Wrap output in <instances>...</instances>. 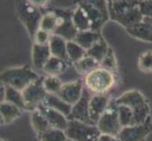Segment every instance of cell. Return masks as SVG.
I'll list each match as a JSON object with an SVG mask.
<instances>
[{
    "mask_svg": "<svg viewBox=\"0 0 152 141\" xmlns=\"http://www.w3.org/2000/svg\"><path fill=\"white\" fill-rule=\"evenodd\" d=\"M41 141H67V135L64 131L55 128H50L44 134L38 135Z\"/></svg>",
    "mask_w": 152,
    "mask_h": 141,
    "instance_id": "cell-31",
    "label": "cell"
},
{
    "mask_svg": "<svg viewBox=\"0 0 152 141\" xmlns=\"http://www.w3.org/2000/svg\"><path fill=\"white\" fill-rule=\"evenodd\" d=\"M67 141H72V140H70V139H68V140H67Z\"/></svg>",
    "mask_w": 152,
    "mask_h": 141,
    "instance_id": "cell-42",
    "label": "cell"
},
{
    "mask_svg": "<svg viewBox=\"0 0 152 141\" xmlns=\"http://www.w3.org/2000/svg\"><path fill=\"white\" fill-rule=\"evenodd\" d=\"M96 126L101 134H107L117 137L121 131L122 125L119 121L117 106L114 101H111L102 116L96 123Z\"/></svg>",
    "mask_w": 152,
    "mask_h": 141,
    "instance_id": "cell-9",
    "label": "cell"
},
{
    "mask_svg": "<svg viewBox=\"0 0 152 141\" xmlns=\"http://www.w3.org/2000/svg\"><path fill=\"white\" fill-rule=\"evenodd\" d=\"M2 124H5V123H4V121H3L2 116H1V115H0V125H2Z\"/></svg>",
    "mask_w": 152,
    "mask_h": 141,
    "instance_id": "cell-39",
    "label": "cell"
},
{
    "mask_svg": "<svg viewBox=\"0 0 152 141\" xmlns=\"http://www.w3.org/2000/svg\"><path fill=\"white\" fill-rule=\"evenodd\" d=\"M43 84L48 94H58L64 83L59 76L46 75L45 77H43Z\"/></svg>",
    "mask_w": 152,
    "mask_h": 141,
    "instance_id": "cell-30",
    "label": "cell"
},
{
    "mask_svg": "<svg viewBox=\"0 0 152 141\" xmlns=\"http://www.w3.org/2000/svg\"><path fill=\"white\" fill-rule=\"evenodd\" d=\"M5 102L12 103L18 106L22 110H28L27 104L25 103L23 93L18 90L12 87L6 86V92H5Z\"/></svg>",
    "mask_w": 152,
    "mask_h": 141,
    "instance_id": "cell-24",
    "label": "cell"
},
{
    "mask_svg": "<svg viewBox=\"0 0 152 141\" xmlns=\"http://www.w3.org/2000/svg\"><path fill=\"white\" fill-rule=\"evenodd\" d=\"M74 66L78 74L85 75L88 72H90L91 71L95 70L96 68L99 67V63L95 59L86 55L83 59L74 63Z\"/></svg>",
    "mask_w": 152,
    "mask_h": 141,
    "instance_id": "cell-28",
    "label": "cell"
},
{
    "mask_svg": "<svg viewBox=\"0 0 152 141\" xmlns=\"http://www.w3.org/2000/svg\"><path fill=\"white\" fill-rule=\"evenodd\" d=\"M57 14V24L53 34L60 36L65 40H74L77 37V29L73 23V12L74 9H54Z\"/></svg>",
    "mask_w": 152,
    "mask_h": 141,
    "instance_id": "cell-8",
    "label": "cell"
},
{
    "mask_svg": "<svg viewBox=\"0 0 152 141\" xmlns=\"http://www.w3.org/2000/svg\"><path fill=\"white\" fill-rule=\"evenodd\" d=\"M110 103H111V97L108 93L92 95L89 103V112H90V119L94 124L96 125L102 114L106 111Z\"/></svg>",
    "mask_w": 152,
    "mask_h": 141,
    "instance_id": "cell-14",
    "label": "cell"
},
{
    "mask_svg": "<svg viewBox=\"0 0 152 141\" xmlns=\"http://www.w3.org/2000/svg\"><path fill=\"white\" fill-rule=\"evenodd\" d=\"M97 141H119L117 137L112 134H101L99 135Z\"/></svg>",
    "mask_w": 152,
    "mask_h": 141,
    "instance_id": "cell-37",
    "label": "cell"
},
{
    "mask_svg": "<svg viewBox=\"0 0 152 141\" xmlns=\"http://www.w3.org/2000/svg\"><path fill=\"white\" fill-rule=\"evenodd\" d=\"M31 125H32L34 131L37 133L38 135L44 134L51 128L48 119H45L44 114L39 109L32 111V114H31Z\"/></svg>",
    "mask_w": 152,
    "mask_h": 141,
    "instance_id": "cell-25",
    "label": "cell"
},
{
    "mask_svg": "<svg viewBox=\"0 0 152 141\" xmlns=\"http://www.w3.org/2000/svg\"><path fill=\"white\" fill-rule=\"evenodd\" d=\"M139 4L140 0H112L109 2L110 19L125 28L132 27L144 19Z\"/></svg>",
    "mask_w": 152,
    "mask_h": 141,
    "instance_id": "cell-2",
    "label": "cell"
},
{
    "mask_svg": "<svg viewBox=\"0 0 152 141\" xmlns=\"http://www.w3.org/2000/svg\"><path fill=\"white\" fill-rule=\"evenodd\" d=\"M122 127L138 125L150 117L149 103L142 92L128 90L114 100Z\"/></svg>",
    "mask_w": 152,
    "mask_h": 141,
    "instance_id": "cell-1",
    "label": "cell"
},
{
    "mask_svg": "<svg viewBox=\"0 0 152 141\" xmlns=\"http://www.w3.org/2000/svg\"><path fill=\"white\" fill-rule=\"evenodd\" d=\"M42 104H44L45 106L50 107L52 109H54V110H57V111L62 113L67 118H69L70 114H71L72 106L69 103H65L64 100H61L57 94H48L45 100Z\"/></svg>",
    "mask_w": 152,
    "mask_h": 141,
    "instance_id": "cell-19",
    "label": "cell"
},
{
    "mask_svg": "<svg viewBox=\"0 0 152 141\" xmlns=\"http://www.w3.org/2000/svg\"><path fill=\"white\" fill-rule=\"evenodd\" d=\"M67 56L68 60L71 61L72 63H76L77 61L80 60L86 56V50L84 48L77 43L75 40H69L67 41Z\"/></svg>",
    "mask_w": 152,
    "mask_h": 141,
    "instance_id": "cell-27",
    "label": "cell"
},
{
    "mask_svg": "<svg viewBox=\"0 0 152 141\" xmlns=\"http://www.w3.org/2000/svg\"><path fill=\"white\" fill-rule=\"evenodd\" d=\"M102 68L110 70L112 72H116L117 71V61H116V57H115L114 52L112 48H109V51L106 55V56L104 57L103 60L100 62V65Z\"/></svg>",
    "mask_w": 152,
    "mask_h": 141,
    "instance_id": "cell-33",
    "label": "cell"
},
{
    "mask_svg": "<svg viewBox=\"0 0 152 141\" xmlns=\"http://www.w3.org/2000/svg\"><path fill=\"white\" fill-rule=\"evenodd\" d=\"M91 97L92 93L84 87L80 100L74 106H72L71 114L68 119H75V121L85 122L88 124H94L90 119V112H89V103H90Z\"/></svg>",
    "mask_w": 152,
    "mask_h": 141,
    "instance_id": "cell-12",
    "label": "cell"
},
{
    "mask_svg": "<svg viewBox=\"0 0 152 141\" xmlns=\"http://www.w3.org/2000/svg\"><path fill=\"white\" fill-rule=\"evenodd\" d=\"M111 1H112V0H111Z\"/></svg>",
    "mask_w": 152,
    "mask_h": 141,
    "instance_id": "cell-44",
    "label": "cell"
},
{
    "mask_svg": "<svg viewBox=\"0 0 152 141\" xmlns=\"http://www.w3.org/2000/svg\"><path fill=\"white\" fill-rule=\"evenodd\" d=\"M68 61L69 60H65L51 56V57L43 68V72L46 75L59 76L64 74L68 70V68H69V62Z\"/></svg>",
    "mask_w": 152,
    "mask_h": 141,
    "instance_id": "cell-17",
    "label": "cell"
},
{
    "mask_svg": "<svg viewBox=\"0 0 152 141\" xmlns=\"http://www.w3.org/2000/svg\"><path fill=\"white\" fill-rule=\"evenodd\" d=\"M25 103L27 104L28 111L36 110L45 100L48 96L45 88L43 84V77L29 84L25 90L22 91Z\"/></svg>",
    "mask_w": 152,
    "mask_h": 141,
    "instance_id": "cell-10",
    "label": "cell"
},
{
    "mask_svg": "<svg viewBox=\"0 0 152 141\" xmlns=\"http://www.w3.org/2000/svg\"><path fill=\"white\" fill-rule=\"evenodd\" d=\"M126 31L135 39L152 43V25L145 19L132 27L126 28Z\"/></svg>",
    "mask_w": 152,
    "mask_h": 141,
    "instance_id": "cell-16",
    "label": "cell"
},
{
    "mask_svg": "<svg viewBox=\"0 0 152 141\" xmlns=\"http://www.w3.org/2000/svg\"><path fill=\"white\" fill-rule=\"evenodd\" d=\"M140 1H144V0H140Z\"/></svg>",
    "mask_w": 152,
    "mask_h": 141,
    "instance_id": "cell-43",
    "label": "cell"
},
{
    "mask_svg": "<svg viewBox=\"0 0 152 141\" xmlns=\"http://www.w3.org/2000/svg\"><path fill=\"white\" fill-rule=\"evenodd\" d=\"M51 57V53L48 44H36L32 46V62L36 69L43 71L45 63Z\"/></svg>",
    "mask_w": 152,
    "mask_h": 141,
    "instance_id": "cell-18",
    "label": "cell"
},
{
    "mask_svg": "<svg viewBox=\"0 0 152 141\" xmlns=\"http://www.w3.org/2000/svg\"><path fill=\"white\" fill-rule=\"evenodd\" d=\"M110 47L108 46L107 43L105 41L103 37L99 40L96 43L94 44L90 49H88L86 52V55L95 59L99 65H100V62L103 60V59L106 56L108 51H109Z\"/></svg>",
    "mask_w": 152,
    "mask_h": 141,
    "instance_id": "cell-26",
    "label": "cell"
},
{
    "mask_svg": "<svg viewBox=\"0 0 152 141\" xmlns=\"http://www.w3.org/2000/svg\"><path fill=\"white\" fill-rule=\"evenodd\" d=\"M139 8L144 18H152V0L140 1Z\"/></svg>",
    "mask_w": 152,
    "mask_h": 141,
    "instance_id": "cell-35",
    "label": "cell"
},
{
    "mask_svg": "<svg viewBox=\"0 0 152 141\" xmlns=\"http://www.w3.org/2000/svg\"><path fill=\"white\" fill-rule=\"evenodd\" d=\"M107 1H108V3H109L110 1H111V0H107Z\"/></svg>",
    "mask_w": 152,
    "mask_h": 141,
    "instance_id": "cell-41",
    "label": "cell"
},
{
    "mask_svg": "<svg viewBox=\"0 0 152 141\" xmlns=\"http://www.w3.org/2000/svg\"><path fill=\"white\" fill-rule=\"evenodd\" d=\"M41 76L28 65L10 68L0 74V83L23 91L32 82Z\"/></svg>",
    "mask_w": 152,
    "mask_h": 141,
    "instance_id": "cell-5",
    "label": "cell"
},
{
    "mask_svg": "<svg viewBox=\"0 0 152 141\" xmlns=\"http://www.w3.org/2000/svg\"><path fill=\"white\" fill-rule=\"evenodd\" d=\"M67 138L72 141H97L101 134L96 125L69 119L65 130Z\"/></svg>",
    "mask_w": 152,
    "mask_h": 141,
    "instance_id": "cell-7",
    "label": "cell"
},
{
    "mask_svg": "<svg viewBox=\"0 0 152 141\" xmlns=\"http://www.w3.org/2000/svg\"><path fill=\"white\" fill-rule=\"evenodd\" d=\"M101 38L102 36L100 32H96V31H93V30H87V31H78L77 37L74 40L77 43L80 44L82 48H84L87 51L94 44L96 43Z\"/></svg>",
    "mask_w": 152,
    "mask_h": 141,
    "instance_id": "cell-21",
    "label": "cell"
},
{
    "mask_svg": "<svg viewBox=\"0 0 152 141\" xmlns=\"http://www.w3.org/2000/svg\"><path fill=\"white\" fill-rule=\"evenodd\" d=\"M5 92H6V86L0 83V103L5 102Z\"/></svg>",
    "mask_w": 152,
    "mask_h": 141,
    "instance_id": "cell-38",
    "label": "cell"
},
{
    "mask_svg": "<svg viewBox=\"0 0 152 141\" xmlns=\"http://www.w3.org/2000/svg\"><path fill=\"white\" fill-rule=\"evenodd\" d=\"M23 110L18 106L7 102H3L0 103V115L3 118L4 123H10L15 121L17 118L21 116V112Z\"/></svg>",
    "mask_w": 152,
    "mask_h": 141,
    "instance_id": "cell-22",
    "label": "cell"
},
{
    "mask_svg": "<svg viewBox=\"0 0 152 141\" xmlns=\"http://www.w3.org/2000/svg\"><path fill=\"white\" fill-rule=\"evenodd\" d=\"M51 35L52 34L46 32V31H45L43 29L39 28L37 31H36V33H35L34 37L32 39L33 43L40 44V45L48 44L49 40H50V38H51Z\"/></svg>",
    "mask_w": 152,
    "mask_h": 141,
    "instance_id": "cell-34",
    "label": "cell"
},
{
    "mask_svg": "<svg viewBox=\"0 0 152 141\" xmlns=\"http://www.w3.org/2000/svg\"><path fill=\"white\" fill-rule=\"evenodd\" d=\"M115 72L100 66L88 72L83 78L84 87L92 94L108 93L115 85Z\"/></svg>",
    "mask_w": 152,
    "mask_h": 141,
    "instance_id": "cell-3",
    "label": "cell"
},
{
    "mask_svg": "<svg viewBox=\"0 0 152 141\" xmlns=\"http://www.w3.org/2000/svg\"><path fill=\"white\" fill-rule=\"evenodd\" d=\"M57 24V14L54 10L51 12H46L43 13L41 22H40V28L43 29L50 34H53L56 28Z\"/></svg>",
    "mask_w": 152,
    "mask_h": 141,
    "instance_id": "cell-29",
    "label": "cell"
},
{
    "mask_svg": "<svg viewBox=\"0 0 152 141\" xmlns=\"http://www.w3.org/2000/svg\"><path fill=\"white\" fill-rule=\"evenodd\" d=\"M151 132L152 119L149 117L142 124L122 127L117 138L119 141H145Z\"/></svg>",
    "mask_w": 152,
    "mask_h": 141,
    "instance_id": "cell-11",
    "label": "cell"
},
{
    "mask_svg": "<svg viewBox=\"0 0 152 141\" xmlns=\"http://www.w3.org/2000/svg\"><path fill=\"white\" fill-rule=\"evenodd\" d=\"M37 109H39L44 114V116L48 119L51 128L62 130V131H65L66 130L69 119L62 113L54 110V109H52L50 107L45 106L44 104H41Z\"/></svg>",
    "mask_w": 152,
    "mask_h": 141,
    "instance_id": "cell-15",
    "label": "cell"
},
{
    "mask_svg": "<svg viewBox=\"0 0 152 141\" xmlns=\"http://www.w3.org/2000/svg\"><path fill=\"white\" fill-rule=\"evenodd\" d=\"M77 7L81 8L90 18L92 30L101 32L109 19V3L107 0H75Z\"/></svg>",
    "mask_w": 152,
    "mask_h": 141,
    "instance_id": "cell-4",
    "label": "cell"
},
{
    "mask_svg": "<svg viewBox=\"0 0 152 141\" xmlns=\"http://www.w3.org/2000/svg\"><path fill=\"white\" fill-rule=\"evenodd\" d=\"M28 1L31 5H33L34 7L38 8L39 9L42 10V9H45L46 7H48L50 0H28Z\"/></svg>",
    "mask_w": 152,
    "mask_h": 141,
    "instance_id": "cell-36",
    "label": "cell"
},
{
    "mask_svg": "<svg viewBox=\"0 0 152 141\" xmlns=\"http://www.w3.org/2000/svg\"><path fill=\"white\" fill-rule=\"evenodd\" d=\"M138 68L145 74H152V51L146 50L140 54L138 57Z\"/></svg>",
    "mask_w": 152,
    "mask_h": 141,
    "instance_id": "cell-32",
    "label": "cell"
},
{
    "mask_svg": "<svg viewBox=\"0 0 152 141\" xmlns=\"http://www.w3.org/2000/svg\"><path fill=\"white\" fill-rule=\"evenodd\" d=\"M0 141H6V140H4V139H2V138H0Z\"/></svg>",
    "mask_w": 152,
    "mask_h": 141,
    "instance_id": "cell-40",
    "label": "cell"
},
{
    "mask_svg": "<svg viewBox=\"0 0 152 141\" xmlns=\"http://www.w3.org/2000/svg\"><path fill=\"white\" fill-rule=\"evenodd\" d=\"M73 23L77 31L92 30V23L90 18L81 8L77 7L73 12Z\"/></svg>",
    "mask_w": 152,
    "mask_h": 141,
    "instance_id": "cell-23",
    "label": "cell"
},
{
    "mask_svg": "<svg viewBox=\"0 0 152 141\" xmlns=\"http://www.w3.org/2000/svg\"><path fill=\"white\" fill-rule=\"evenodd\" d=\"M48 46L52 56H56L59 57V59L68 60L67 50H66L67 40H65L64 38L52 34L48 43Z\"/></svg>",
    "mask_w": 152,
    "mask_h": 141,
    "instance_id": "cell-20",
    "label": "cell"
},
{
    "mask_svg": "<svg viewBox=\"0 0 152 141\" xmlns=\"http://www.w3.org/2000/svg\"><path fill=\"white\" fill-rule=\"evenodd\" d=\"M83 90H84L83 80L77 79L71 82L64 83L60 92L57 95L65 103L71 104V106H74L81 97Z\"/></svg>",
    "mask_w": 152,
    "mask_h": 141,
    "instance_id": "cell-13",
    "label": "cell"
},
{
    "mask_svg": "<svg viewBox=\"0 0 152 141\" xmlns=\"http://www.w3.org/2000/svg\"><path fill=\"white\" fill-rule=\"evenodd\" d=\"M16 5V15L20 22L22 23L31 40L40 28V22L43 12L38 8L31 5L28 0H15Z\"/></svg>",
    "mask_w": 152,
    "mask_h": 141,
    "instance_id": "cell-6",
    "label": "cell"
}]
</instances>
